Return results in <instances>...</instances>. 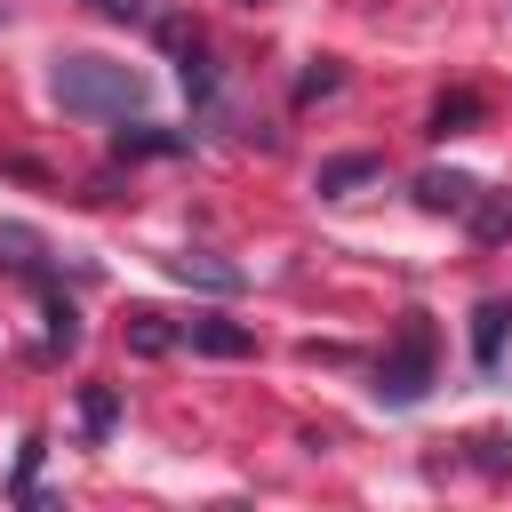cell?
<instances>
[{
  "mask_svg": "<svg viewBox=\"0 0 512 512\" xmlns=\"http://www.w3.org/2000/svg\"><path fill=\"white\" fill-rule=\"evenodd\" d=\"M48 88H56L64 112H88V120H128L144 104V72H128L112 56H56Z\"/></svg>",
  "mask_w": 512,
  "mask_h": 512,
  "instance_id": "cell-1",
  "label": "cell"
},
{
  "mask_svg": "<svg viewBox=\"0 0 512 512\" xmlns=\"http://www.w3.org/2000/svg\"><path fill=\"white\" fill-rule=\"evenodd\" d=\"M424 392H432V320L408 312L400 336H392L384 360H376V400H384V408H416Z\"/></svg>",
  "mask_w": 512,
  "mask_h": 512,
  "instance_id": "cell-2",
  "label": "cell"
},
{
  "mask_svg": "<svg viewBox=\"0 0 512 512\" xmlns=\"http://www.w3.org/2000/svg\"><path fill=\"white\" fill-rule=\"evenodd\" d=\"M168 272H176L184 288H208V296H240V288H248V272H240V264H224V256H208V248L168 256Z\"/></svg>",
  "mask_w": 512,
  "mask_h": 512,
  "instance_id": "cell-3",
  "label": "cell"
},
{
  "mask_svg": "<svg viewBox=\"0 0 512 512\" xmlns=\"http://www.w3.org/2000/svg\"><path fill=\"white\" fill-rule=\"evenodd\" d=\"M472 192H480V184L456 176V168H424V176H416V208H432V216H464Z\"/></svg>",
  "mask_w": 512,
  "mask_h": 512,
  "instance_id": "cell-4",
  "label": "cell"
},
{
  "mask_svg": "<svg viewBox=\"0 0 512 512\" xmlns=\"http://www.w3.org/2000/svg\"><path fill=\"white\" fill-rule=\"evenodd\" d=\"M384 176V160L376 152H336V160H320V176H312V192H328V200H344L352 184H376Z\"/></svg>",
  "mask_w": 512,
  "mask_h": 512,
  "instance_id": "cell-5",
  "label": "cell"
},
{
  "mask_svg": "<svg viewBox=\"0 0 512 512\" xmlns=\"http://www.w3.org/2000/svg\"><path fill=\"white\" fill-rule=\"evenodd\" d=\"M504 336H512V296H488V304L472 312V360L496 368V360H504Z\"/></svg>",
  "mask_w": 512,
  "mask_h": 512,
  "instance_id": "cell-6",
  "label": "cell"
},
{
  "mask_svg": "<svg viewBox=\"0 0 512 512\" xmlns=\"http://www.w3.org/2000/svg\"><path fill=\"white\" fill-rule=\"evenodd\" d=\"M0 264L48 288V248H40V232H32V224H0Z\"/></svg>",
  "mask_w": 512,
  "mask_h": 512,
  "instance_id": "cell-7",
  "label": "cell"
},
{
  "mask_svg": "<svg viewBox=\"0 0 512 512\" xmlns=\"http://www.w3.org/2000/svg\"><path fill=\"white\" fill-rule=\"evenodd\" d=\"M464 224H472V240L480 248H496V240H512V192H472V208H464Z\"/></svg>",
  "mask_w": 512,
  "mask_h": 512,
  "instance_id": "cell-8",
  "label": "cell"
},
{
  "mask_svg": "<svg viewBox=\"0 0 512 512\" xmlns=\"http://www.w3.org/2000/svg\"><path fill=\"white\" fill-rule=\"evenodd\" d=\"M184 336H192V352H216V360H240V352H256V328H240V320H192Z\"/></svg>",
  "mask_w": 512,
  "mask_h": 512,
  "instance_id": "cell-9",
  "label": "cell"
},
{
  "mask_svg": "<svg viewBox=\"0 0 512 512\" xmlns=\"http://www.w3.org/2000/svg\"><path fill=\"white\" fill-rule=\"evenodd\" d=\"M480 112H488V104H480L472 88H456V96H440V104H432L424 136H464V128H480Z\"/></svg>",
  "mask_w": 512,
  "mask_h": 512,
  "instance_id": "cell-10",
  "label": "cell"
},
{
  "mask_svg": "<svg viewBox=\"0 0 512 512\" xmlns=\"http://www.w3.org/2000/svg\"><path fill=\"white\" fill-rule=\"evenodd\" d=\"M128 344H136L144 360H152V352H168V344H176V328H168V312H152V304H136V312H128Z\"/></svg>",
  "mask_w": 512,
  "mask_h": 512,
  "instance_id": "cell-11",
  "label": "cell"
},
{
  "mask_svg": "<svg viewBox=\"0 0 512 512\" xmlns=\"http://www.w3.org/2000/svg\"><path fill=\"white\" fill-rule=\"evenodd\" d=\"M176 144H184V136H168V128H152V120H136V128H120V136H112V152H120V160H144V152H176Z\"/></svg>",
  "mask_w": 512,
  "mask_h": 512,
  "instance_id": "cell-12",
  "label": "cell"
},
{
  "mask_svg": "<svg viewBox=\"0 0 512 512\" xmlns=\"http://www.w3.org/2000/svg\"><path fill=\"white\" fill-rule=\"evenodd\" d=\"M112 416H120V400H112L104 384H88V392H80V432H88V440H104V432H112Z\"/></svg>",
  "mask_w": 512,
  "mask_h": 512,
  "instance_id": "cell-13",
  "label": "cell"
},
{
  "mask_svg": "<svg viewBox=\"0 0 512 512\" xmlns=\"http://www.w3.org/2000/svg\"><path fill=\"white\" fill-rule=\"evenodd\" d=\"M48 344H64V352L80 344V312H72L64 296H48Z\"/></svg>",
  "mask_w": 512,
  "mask_h": 512,
  "instance_id": "cell-14",
  "label": "cell"
},
{
  "mask_svg": "<svg viewBox=\"0 0 512 512\" xmlns=\"http://www.w3.org/2000/svg\"><path fill=\"white\" fill-rule=\"evenodd\" d=\"M328 88H344V72H336V64L320 56V64H312V72L296 80V104H312V96H328Z\"/></svg>",
  "mask_w": 512,
  "mask_h": 512,
  "instance_id": "cell-15",
  "label": "cell"
},
{
  "mask_svg": "<svg viewBox=\"0 0 512 512\" xmlns=\"http://www.w3.org/2000/svg\"><path fill=\"white\" fill-rule=\"evenodd\" d=\"M472 456H480V472H512V440H496V432H480Z\"/></svg>",
  "mask_w": 512,
  "mask_h": 512,
  "instance_id": "cell-16",
  "label": "cell"
},
{
  "mask_svg": "<svg viewBox=\"0 0 512 512\" xmlns=\"http://www.w3.org/2000/svg\"><path fill=\"white\" fill-rule=\"evenodd\" d=\"M88 8H96V16H120V24H128V16H144V0H88Z\"/></svg>",
  "mask_w": 512,
  "mask_h": 512,
  "instance_id": "cell-17",
  "label": "cell"
}]
</instances>
